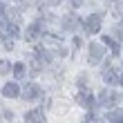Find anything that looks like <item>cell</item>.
Instances as JSON below:
<instances>
[{
    "instance_id": "cell-1",
    "label": "cell",
    "mask_w": 123,
    "mask_h": 123,
    "mask_svg": "<svg viewBox=\"0 0 123 123\" xmlns=\"http://www.w3.org/2000/svg\"><path fill=\"white\" fill-rule=\"evenodd\" d=\"M96 103H98V105H103V107H112V105H117V103H119V94H117V92H112V90H103V92H98Z\"/></svg>"
},
{
    "instance_id": "cell-2",
    "label": "cell",
    "mask_w": 123,
    "mask_h": 123,
    "mask_svg": "<svg viewBox=\"0 0 123 123\" xmlns=\"http://www.w3.org/2000/svg\"><path fill=\"white\" fill-rule=\"evenodd\" d=\"M103 81L110 83V85H123V74H121V72H117L114 67H110V65H105V69H103Z\"/></svg>"
},
{
    "instance_id": "cell-3",
    "label": "cell",
    "mask_w": 123,
    "mask_h": 123,
    "mask_svg": "<svg viewBox=\"0 0 123 123\" xmlns=\"http://www.w3.org/2000/svg\"><path fill=\"white\" fill-rule=\"evenodd\" d=\"M43 96V90L38 87V85H34V83H27L25 85V90H23V98L25 101H36V98H40Z\"/></svg>"
},
{
    "instance_id": "cell-4",
    "label": "cell",
    "mask_w": 123,
    "mask_h": 123,
    "mask_svg": "<svg viewBox=\"0 0 123 123\" xmlns=\"http://www.w3.org/2000/svg\"><path fill=\"white\" fill-rule=\"evenodd\" d=\"M83 25H85V31H87V34H96L101 29V16H98V13H92V16L85 18Z\"/></svg>"
},
{
    "instance_id": "cell-5",
    "label": "cell",
    "mask_w": 123,
    "mask_h": 123,
    "mask_svg": "<svg viewBox=\"0 0 123 123\" xmlns=\"http://www.w3.org/2000/svg\"><path fill=\"white\" fill-rule=\"evenodd\" d=\"M76 101H78V103H81L83 107H87V110H92V107L96 105V98H94V96H92V94H90L87 90H81V92H78Z\"/></svg>"
},
{
    "instance_id": "cell-6",
    "label": "cell",
    "mask_w": 123,
    "mask_h": 123,
    "mask_svg": "<svg viewBox=\"0 0 123 123\" xmlns=\"http://www.w3.org/2000/svg\"><path fill=\"white\" fill-rule=\"evenodd\" d=\"M103 47L98 45V43H92L90 45V65H98V61L103 58Z\"/></svg>"
},
{
    "instance_id": "cell-7",
    "label": "cell",
    "mask_w": 123,
    "mask_h": 123,
    "mask_svg": "<svg viewBox=\"0 0 123 123\" xmlns=\"http://www.w3.org/2000/svg\"><path fill=\"white\" fill-rule=\"evenodd\" d=\"M78 25H81V18L74 16V13L63 18V29H65V31H76V27H78Z\"/></svg>"
},
{
    "instance_id": "cell-8",
    "label": "cell",
    "mask_w": 123,
    "mask_h": 123,
    "mask_svg": "<svg viewBox=\"0 0 123 123\" xmlns=\"http://www.w3.org/2000/svg\"><path fill=\"white\" fill-rule=\"evenodd\" d=\"M25 121L27 123H45V112L43 110H29L25 114Z\"/></svg>"
},
{
    "instance_id": "cell-9",
    "label": "cell",
    "mask_w": 123,
    "mask_h": 123,
    "mask_svg": "<svg viewBox=\"0 0 123 123\" xmlns=\"http://www.w3.org/2000/svg\"><path fill=\"white\" fill-rule=\"evenodd\" d=\"M38 36H40V23H34L31 27H29V29H27V34H25V38L27 40H36V38H38Z\"/></svg>"
},
{
    "instance_id": "cell-10",
    "label": "cell",
    "mask_w": 123,
    "mask_h": 123,
    "mask_svg": "<svg viewBox=\"0 0 123 123\" xmlns=\"http://www.w3.org/2000/svg\"><path fill=\"white\" fill-rule=\"evenodd\" d=\"M18 92H20V90H18V85H16V83H7L5 87H2V94H5V96H9V98H16V96H18Z\"/></svg>"
},
{
    "instance_id": "cell-11",
    "label": "cell",
    "mask_w": 123,
    "mask_h": 123,
    "mask_svg": "<svg viewBox=\"0 0 123 123\" xmlns=\"http://www.w3.org/2000/svg\"><path fill=\"white\" fill-rule=\"evenodd\" d=\"M107 121L110 123H123V112H119V110L107 112Z\"/></svg>"
},
{
    "instance_id": "cell-12",
    "label": "cell",
    "mask_w": 123,
    "mask_h": 123,
    "mask_svg": "<svg viewBox=\"0 0 123 123\" xmlns=\"http://www.w3.org/2000/svg\"><path fill=\"white\" fill-rule=\"evenodd\" d=\"M13 76H16V78L25 76V63H16V65H13Z\"/></svg>"
},
{
    "instance_id": "cell-13",
    "label": "cell",
    "mask_w": 123,
    "mask_h": 123,
    "mask_svg": "<svg viewBox=\"0 0 123 123\" xmlns=\"http://www.w3.org/2000/svg\"><path fill=\"white\" fill-rule=\"evenodd\" d=\"M103 43H107V45H110V47L114 49V54H119V43H114V40L110 38V36H105V38H103Z\"/></svg>"
},
{
    "instance_id": "cell-14",
    "label": "cell",
    "mask_w": 123,
    "mask_h": 123,
    "mask_svg": "<svg viewBox=\"0 0 123 123\" xmlns=\"http://www.w3.org/2000/svg\"><path fill=\"white\" fill-rule=\"evenodd\" d=\"M83 123H101V121H98V117H94V114H85Z\"/></svg>"
},
{
    "instance_id": "cell-15",
    "label": "cell",
    "mask_w": 123,
    "mask_h": 123,
    "mask_svg": "<svg viewBox=\"0 0 123 123\" xmlns=\"http://www.w3.org/2000/svg\"><path fill=\"white\" fill-rule=\"evenodd\" d=\"M9 72V61H0V74Z\"/></svg>"
},
{
    "instance_id": "cell-16",
    "label": "cell",
    "mask_w": 123,
    "mask_h": 123,
    "mask_svg": "<svg viewBox=\"0 0 123 123\" xmlns=\"http://www.w3.org/2000/svg\"><path fill=\"white\" fill-rule=\"evenodd\" d=\"M2 16H5V5L0 2V18H2Z\"/></svg>"
}]
</instances>
